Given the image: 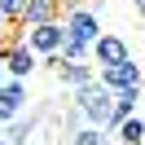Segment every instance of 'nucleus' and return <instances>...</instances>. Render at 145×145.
<instances>
[{
  "mask_svg": "<svg viewBox=\"0 0 145 145\" xmlns=\"http://www.w3.org/2000/svg\"><path fill=\"white\" fill-rule=\"evenodd\" d=\"M110 106H114V92H110L101 79H92L88 88H79V92H75V110H79V114H84V123H92V127H106Z\"/></svg>",
  "mask_w": 145,
  "mask_h": 145,
  "instance_id": "nucleus-1",
  "label": "nucleus"
},
{
  "mask_svg": "<svg viewBox=\"0 0 145 145\" xmlns=\"http://www.w3.org/2000/svg\"><path fill=\"white\" fill-rule=\"evenodd\" d=\"M62 27H66V40H79L92 48V40L101 35V13L92 5H71V9H62Z\"/></svg>",
  "mask_w": 145,
  "mask_h": 145,
  "instance_id": "nucleus-2",
  "label": "nucleus"
},
{
  "mask_svg": "<svg viewBox=\"0 0 145 145\" xmlns=\"http://www.w3.org/2000/svg\"><path fill=\"white\" fill-rule=\"evenodd\" d=\"M62 40H66L62 18L57 22H40V27H22V44H27L35 57H53L57 48H62Z\"/></svg>",
  "mask_w": 145,
  "mask_h": 145,
  "instance_id": "nucleus-3",
  "label": "nucleus"
},
{
  "mask_svg": "<svg viewBox=\"0 0 145 145\" xmlns=\"http://www.w3.org/2000/svg\"><path fill=\"white\" fill-rule=\"evenodd\" d=\"M27 101H31V84L27 79H5L0 84V127H9L27 110Z\"/></svg>",
  "mask_w": 145,
  "mask_h": 145,
  "instance_id": "nucleus-4",
  "label": "nucleus"
},
{
  "mask_svg": "<svg viewBox=\"0 0 145 145\" xmlns=\"http://www.w3.org/2000/svg\"><path fill=\"white\" fill-rule=\"evenodd\" d=\"M97 79L106 84L110 92H119V88H145V71L136 66V57H127V62H119V66H97Z\"/></svg>",
  "mask_w": 145,
  "mask_h": 145,
  "instance_id": "nucleus-5",
  "label": "nucleus"
},
{
  "mask_svg": "<svg viewBox=\"0 0 145 145\" xmlns=\"http://www.w3.org/2000/svg\"><path fill=\"white\" fill-rule=\"evenodd\" d=\"M132 57V44H127L119 31H101L97 40H92V62L97 66H119Z\"/></svg>",
  "mask_w": 145,
  "mask_h": 145,
  "instance_id": "nucleus-6",
  "label": "nucleus"
},
{
  "mask_svg": "<svg viewBox=\"0 0 145 145\" xmlns=\"http://www.w3.org/2000/svg\"><path fill=\"white\" fill-rule=\"evenodd\" d=\"M57 79L71 92H79V88H88V84L97 79V62H92V57H84V62H62L57 66Z\"/></svg>",
  "mask_w": 145,
  "mask_h": 145,
  "instance_id": "nucleus-7",
  "label": "nucleus"
},
{
  "mask_svg": "<svg viewBox=\"0 0 145 145\" xmlns=\"http://www.w3.org/2000/svg\"><path fill=\"white\" fill-rule=\"evenodd\" d=\"M35 66H40V57L31 53V48L22 44V40H18V44L9 48V57H5V71H9V79H27V84H31Z\"/></svg>",
  "mask_w": 145,
  "mask_h": 145,
  "instance_id": "nucleus-8",
  "label": "nucleus"
},
{
  "mask_svg": "<svg viewBox=\"0 0 145 145\" xmlns=\"http://www.w3.org/2000/svg\"><path fill=\"white\" fill-rule=\"evenodd\" d=\"M57 18H62V0H27L22 27H40V22H57Z\"/></svg>",
  "mask_w": 145,
  "mask_h": 145,
  "instance_id": "nucleus-9",
  "label": "nucleus"
},
{
  "mask_svg": "<svg viewBox=\"0 0 145 145\" xmlns=\"http://www.w3.org/2000/svg\"><path fill=\"white\" fill-rule=\"evenodd\" d=\"M110 141H119V145H145V119L141 114H127L123 123L110 132Z\"/></svg>",
  "mask_w": 145,
  "mask_h": 145,
  "instance_id": "nucleus-10",
  "label": "nucleus"
},
{
  "mask_svg": "<svg viewBox=\"0 0 145 145\" xmlns=\"http://www.w3.org/2000/svg\"><path fill=\"white\" fill-rule=\"evenodd\" d=\"M71 145H110V132L106 127H92V123H79L71 132Z\"/></svg>",
  "mask_w": 145,
  "mask_h": 145,
  "instance_id": "nucleus-11",
  "label": "nucleus"
},
{
  "mask_svg": "<svg viewBox=\"0 0 145 145\" xmlns=\"http://www.w3.org/2000/svg\"><path fill=\"white\" fill-rule=\"evenodd\" d=\"M35 132V114H18L9 127H5V136H9V145H27V136Z\"/></svg>",
  "mask_w": 145,
  "mask_h": 145,
  "instance_id": "nucleus-12",
  "label": "nucleus"
},
{
  "mask_svg": "<svg viewBox=\"0 0 145 145\" xmlns=\"http://www.w3.org/2000/svg\"><path fill=\"white\" fill-rule=\"evenodd\" d=\"M84 57H92L88 44H79V40H62V48H57V66H62V62H84Z\"/></svg>",
  "mask_w": 145,
  "mask_h": 145,
  "instance_id": "nucleus-13",
  "label": "nucleus"
},
{
  "mask_svg": "<svg viewBox=\"0 0 145 145\" xmlns=\"http://www.w3.org/2000/svg\"><path fill=\"white\" fill-rule=\"evenodd\" d=\"M0 13L13 22V27H22V18H27V0H0Z\"/></svg>",
  "mask_w": 145,
  "mask_h": 145,
  "instance_id": "nucleus-14",
  "label": "nucleus"
},
{
  "mask_svg": "<svg viewBox=\"0 0 145 145\" xmlns=\"http://www.w3.org/2000/svg\"><path fill=\"white\" fill-rule=\"evenodd\" d=\"M9 31H13V22L5 18V13H0V35H9Z\"/></svg>",
  "mask_w": 145,
  "mask_h": 145,
  "instance_id": "nucleus-15",
  "label": "nucleus"
},
{
  "mask_svg": "<svg viewBox=\"0 0 145 145\" xmlns=\"http://www.w3.org/2000/svg\"><path fill=\"white\" fill-rule=\"evenodd\" d=\"M132 5H136V13H141V18H145V0H132Z\"/></svg>",
  "mask_w": 145,
  "mask_h": 145,
  "instance_id": "nucleus-16",
  "label": "nucleus"
},
{
  "mask_svg": "<svg viewBox=\"0 0 145 145\" xmlns=\"http://www.w3.org/2000/svg\"><path fill=\"white\" fill-rule=\"evenodd\" d=\"M5 79H9V71H5V62H0V84H5Z\"/></svg>",
  "mask_w": 145,
  "mask_h": 145,
  "instance_id": "nucleus-17",
  "label": "nucleus"
},
{
  "mask_svg": "<svg viewBox=\"0 0 145 145\" xmlns=\"http://www.w3.org/2000/svg\"><path fill=\"white\" fill-rule=\"evenodd\" d=\"M141 101H145V88H141Z\"/></svg>",
  "mask_w": 145,
  "mask_h": 145,
  "instance_id": "nucleus-18",
  "label": "nucleus"
}]
</instances>
